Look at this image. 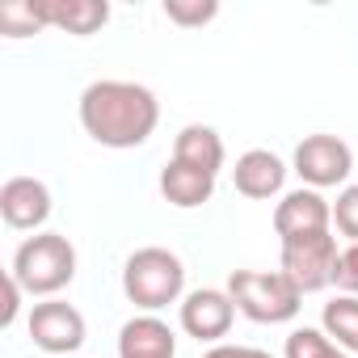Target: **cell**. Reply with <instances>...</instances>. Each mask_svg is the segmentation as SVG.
<instances>
[{
    "label": "cell",
    "instance_id": "cell-5",
    "mask_svg": "<svg viewBox=\"0 0 358 358\" xmlns=\"http://www.w3.org/2000/svg\"><path fill=\"white\" fill-rule=\"evenodd\" d=\"M337 236L333 232H316V236H299V241H282V274L299 287V295L324 291L333 282V262H337Z\"/></svg>",
    "mask_w": 358,
    "mask_h": 358
},
{
    "label": "cell",
    "instance_id": "cell-4",
    "mask_svg": "<svg viewBox=\"0 0 358 358\" xmlns=\"http://www.w3.org/2000/svg\"><path fill=\"white\" fill-rule=\"evenodd\" d=\"M26 295H55L76 278V249L59 232H38L17 245L13 270H9Z\"/></svg>",
    "mask_w": 358,
    "mask_h": 358
},
{
    "label": "cell",
    "instance_id": "cell-16",
    "mask_svg": "<svg viewBox=\"0 0 358 358\" xmlns=\"http://www.w3.org/2000/svg\"><path fill=\"white\" fill-rule=\"evenodd\" d=\"M320 329L329 333L333 345H341L345 354H358V299L354 295H337L333 303H324Z\"/></svg>",
    "mask_w": 358,
    "mask_h": 358
},
{
    "label": "cell",
    "instance_id": "cell-2",
    "mask_svg": "<svg viewBox=\"0 0 358 358\" xmlns=\"http://www.w3.org/2000/svg\"><path fill=\"white\" fill-rule=\"evenodd\" d=\"M122 291L135 308H143L148 316L169 308L182 299L186 291V266L177 253L160 249V245H148V249H135L122 266Z\"/></svg>",
    "mask_w": 358,
    "mask_h": 358
},
{
    "label": "cell",
    "instance_id": "cell-3",
    "mask_svg": "<svg viewBox=\"0 0 358 358\" xmlns=\"http://www.w3.org/2000/svg\"><path fill=\"white\" fill-rule=\"evenodd\" d=\"M228 295H232L236 312L249 316L253 324H287L303 308L299 287L282 270H274V274H266V270H232L228 274Z\"/></svg>",
    "mask_w": 358,
    "mask_h": 358
},
{
    "label": "cell",
    "instance_id": "cell-8",
    "mask_svg": "<svg viewBox=\"0 0 358 358\" xmlns=\"http://www.w3.org/2000/svg\"><path fill=\"white\" fill-rule=\"evenodd\" d=\"M232 320H236V303L228 291L203 287V291H190L182 299V329L207 345H220L232 333Z\"/></svg>",
    "mask_w": 358,
    "mask_h": 358
},
{
    "label": "cell",
    "instance_id": "cell-14",
    "mask_svg": "<svg viewBox=\"0 0 358 358\" xmlns=\"http://www.w3.org/2000/svg\"><path fill=\"white\" fill-rule=\"evenodd\" d=\"M43 13H47V26L76 34V38H89L110 22L106 0H43Z\"/></svg>",
    "mask_w": 358,
    "mask_h": 358
},
{
    "label": "cell",
    "instance_id": "cell-11",
    "mask_svg": "<svg viewBox=\"0 0 358 358\" xmlns=\"http://www.w3.org/2000/svg\"><path fill=\"white\" fill-rule=\"evenodd\" d=\"M232 182H236V194L262 203V199H274V194L282 190V182H287V164H282L274 152L253 148V152H245V156L236 160Z\"/></svg>",
    "mask_w": 358,
    "mask_h": 358
},
{
    "label": "cell",
    "instance_id": "cell-17",
    "mask_svg": "<svg viewBox=\"0 0 358 358\" xmlns=\"http://www.w3.org/2000/svg\"><path fill=\"white\" fill-rule=\"evenodd\" d=\"M38 30H47L43 0H5L0 5V34L5 38H30Z\"/></svg>",
    "mask_w": 358,
    "mask_h": 358
},
{
    "label": "cell",
    "instance_id": "cell-22",
    "mask_svg": "<svg viewBox=\"0 0 358 358\" xmlns=\"http://www.w3.org/2000/svg\"><path fill=\"white\" fill-rule=\"evenodd\" d=\"M22 295H26V291H22V282H17V278L9 274V278H5V308H0V329H9V324L17 320V308H22Z\"/></svg>",
    "mask_w": 358,
    "mask_h": 358
},
{
    "label": "cell",
    "instance_id": "cell-9",
    "mask_svg": "<svg viewBox=\"0 0 358 358\" xmlns=\"http://www.w3.org/2000/svg\"><path fill=\"white\" fill-rule=\"evenodd\" d=\"M0 215L17 232H34L51 220V190L38 177H9L0 186Z\"/></svg>",
    "mask_w": 358,
    "mask_h": 358
},
{
    "label": "cell",
    "instance_id": "cell-15",
    "mask_svg": "<svg viewBox=\"0 0 358 358\" xmlns=\"http://www.w3.org/2000/svg\"><path fill=\"white\" fill-rule=\"evenodd\" d=\"M173 160H182L190 169H203V173H220L224 169V139L215 127H203V122H190L177 131L173 139Z\"/></svg>",
    "mask_w": 358,
    "mask_h": 358
},
{
    "label": "cell",
    "instance_id": "cell-20",
    "mask_svg": "<svg viewBox=\"0 0 358 358\" xmlns=\"http://www.w3.org/2000/svg\"><path fill=\"white\" fill-rule=\"evenodd\" d=\"M333 224L341 236H350V245H358V186H345L333 203Z\"/></svg>",
    "mask_w": 358,
    "mask_h": 358
},
{
    "label": "cell",
    "instance_id": "cell-19",
    "mask_svg": "<svg viewBox=\"0 0 358 358\" xmlns=\"http://www.w3.org/2000/svg\"><path fill=\"white\" fill-rule=\"evenodd\" d=\"M220 13L215 0H164V17L177 26H207Z\"/></svg>",
    "mask_w": 358,
    "mask_h": 358
},
{
    "label": "cell",
    "instance_id": "cell-23",
    "mask_svg": "<svg viewBox=\"0 0 358 358\" xmlns=\"http://www.w3.org/2000/svg\"><path fill=\"white\" fill-rule=\"evenodd\" d=\"M203 358H274V354H270V350H257V345H224V341H220V345H211Z\"/></svg>",
    "mask_w": 358,
    "mask_h": 358
},
{
    "label": "cell",
    "instance_id": "cell-10",
    "mask_svg": "<svg viewBox=\"0 0 358 358\" xmlns=\"http://www.w3.org/2000/svg\"><path fill=\"white\" fill-rule=\"evenodd\" d=\"M329 224H333V203H324L320 190H291L274 207V232L282 241H299V236L329 232Z\"/></svg>",
    "mask_w": 358,
    "mask_h": 358
},
{
    "label": "cell",
    "instance_id": "cell-12",
    "mask_svg": "<svg viewBox=\"0 0 358 358\" xmlns=\"http://www.w3.org/2000/svg\"><path fill=\"white\" fill-rule=\"evenodd\" d=\"M177 337L156 316H135L118 329V358H173Z\"/></svg>",
    "mask_w": 358,
    "mask_h": 358
},
{
    "label": "cell",
    "instance_id": "cell-6",
    "mask_svg": "<svg viewBox=\"0 0 358 358\" xmlns=\"http://www.w3.org/2000/svg\"><path fill=\"white\" fill-rule=\"evenodd\" d=\"M85 333H89L85 316L64 299L34 303V312H30V341L38 350H47L51 358H72L85 345Z\"/></svg>",
    "mask_w": 358,
    "mask_h": 358
},
{
    "label": "cell",
    "instance_id": "cell-7",
    "mask_svg": "<svg viewBox=\"0 0 358 358\" xmlns=\"http://www.w3.org/2000/svg\"><path fill=\"white\" fill-rule=\"evenodd\" d=\"M354 169V152L337 135H308L295 148V173L308 182V190H329L341 186Z\"/></svg>",
    "mask_w": 358,
    "mask_h": 358
},
{
    "label": "cell",
    "instance_id": "cell-18",
    "mask_svg": "<svg viewBox=\"0 0 358 358\" xmlns=\"http://www.w3.org/2000/svg\"><path fill=\"white\" fill-rule=\"evenodd\" d=\"M282 354H287V358H350L341 345L329 341L324 329H308V324L287 337V350H282Z\"/></svg>",
    "mask_w": 358,
    "mask_h": 358
},
{
    "label": "cell",
    "instance_id": "cell-1",
    "mask_svg": "<svg viewBox=\"0 0 358 358\" xmlns=\"http://www.w3.org/2000/svg\"><path fill=\"white\" fill-rule=\"evenodd\" d=\"M160 122V101L135 80H93L80 93V127L101 148H139Z\"/></svg>",
    "mask_w": 358,
    "mask_h": 358
},
{
    "label": "cell",
    "instance_id": "cell-13",
    "mask_svg": "<svg viewBox=\"0 0 358 358\" xmlns=\"http://www.w3.org/2000/svg\"><path fill=\"white\" fill-rule=\"evenodd\" d=\"M160 194H164V203H173V207L194 211V207L211 203L215 177L203 173V169H190V164H182V160H169V164L160 169Z\"/></svg>",
    "mask_w": 358,
    "mask_h": 358
},
{
    "label": "cell",
    "instance_id": "cell-21",
    "mask_svg": "<svg viewBox=\"0 0 358 358\" xmlns=\"http://www.w3.org/2000/svg\"><path fill=\"white\" fill-rule=\"evenodd\" d=\"M333 287L341 295H354L358 299V245H345L333 262Z\"/></svg>",
    "mask_w": 358,
    "mask_h": 358
}]
</instances>
